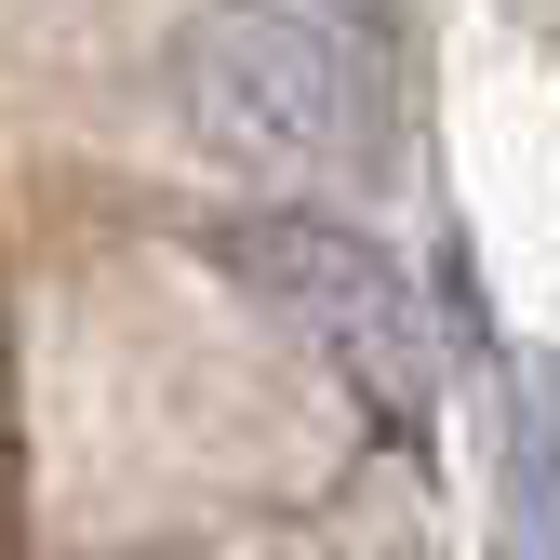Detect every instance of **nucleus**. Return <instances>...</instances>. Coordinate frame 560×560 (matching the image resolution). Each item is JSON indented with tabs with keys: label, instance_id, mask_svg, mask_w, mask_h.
Here are the masks:
<instances>
[{
	"label": "nucleus",
	"instance_id": "obj_4",
	"mask_svg": "<svg viewBox=\"0 0 560 560\" xmlns=\"http://www.w3.org/2000/svg\"><path fill=\"white\" fill-rule=\"evenodd\" d=\"M320 14H334V27H387V0H320Z\"/></svg>",
	"mask_w": 560,
	"mask_h": 560
},
{
	"label": "nucleus",
	"instance_id": "obj_5",
	"mask_svg": "<svg viewBox=\"0 0 560 560\" xmlns=\"http://www.w3.org/2000/svg\"><path fill=\"white\" fill-rule=\"evenodd\" d=\"M361 560H441V547H361Z\"/></svg>",
	"mask_w": 560,
	"mask_h": 560
},
{
	"label": "nucleus",
	"instance_id": "obj_1",
	"mask_svg": "<svg viewBox=\"0 0 560 560\" xmlns=\"http://www.w3.org/2000/svg\"><path fill=\"white\" fill-rule=\"evenodd\" d=\"M161 120L228 174L280 187H361L387 161V81L361 27L307 14V0H187L148 54Z\"/></svg>",
	"mask_w": 560,
	"mask_h": 560
},
{
	"label": "nucleus",
	"instance_id": "obj_2",
	"mask_svg": "<svg viewBox=\"0 0 560 560\" xmlns=\"http://www.w3.org/2000/svg\"><path fill=\"white\" fill-rule=\"evenodd\" d=\"M200 254H214L228 294L254 320H280L387 441H428L441 428V374L454 361H441L428 280H413L361 214H334V200H254V214H214V228H200Z\"/></svg>",
	"mask_w": 560,
	"mask_h": 560
},
{
	"label": "nucleus",
	"instance_id": "obj_3",
	"mask_svg": "<svg viewBox=\"0 0 560 560\" xmlns=\"http://www.w3.org/2000/svg\"><path fill=\"white\" fill-rule=\"evenodd\" d=\"M508 534L521 560H560V361L508 387Z\"/></svg>",
	"mask_w": 560,
	"mask_h": 560
}]
</instances>
